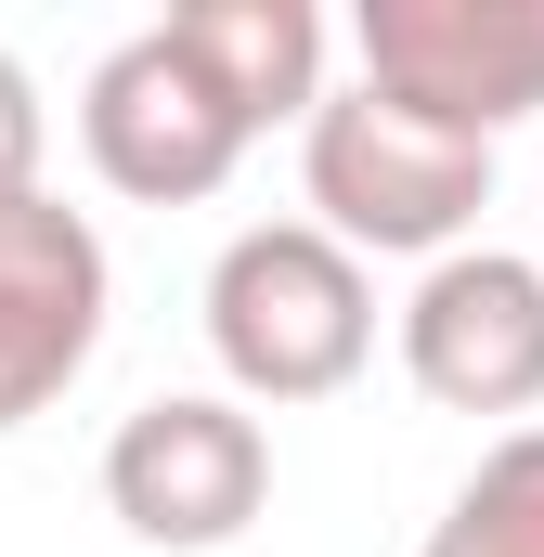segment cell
Here are the masks:
<instances>
[{"label": "cell", "instance_id": "5", "mask_svg": "<svg viewBox=\"0 0 544 557\" xmlns=\"http://www.w3.org/2000/svg\"><path fill=\"white\" fill-rule=\"evenodd\" d=\"M78 143H91V169H104L131 208H208L260 131L208 91V65H195L169 26H143V39H118V52L91 65V91H78Z\"/></svg>", "mask_w": 544, "mask_h": 557}, {"label": "cell", "instance_id": "10", "mask_svg": "<svg viewBox=\"0 0 544 557\" xmlns=\"http://www.w3.org/2000/svg\"><path fill=\"white\" fill-rule=\"evenodd\" d=\"M39 143H52V117H39V78L0 52V208H13V195H39Z\"/></svg>", "mask_w": 544, "mask_h": 557}, {"label": "cell", "instance_id": "2", "mask_svg": "<svg viewBox=\"0 0 544 557\" xmlns=\"http://www.w3.org/2000/svg\"><path fill=\"white\" fill-rule=\"evenodd\" d=\"M208 350L234 403H337L376 363V273L311 221H247L208 260Z\"/></svg>", "mask_w": 544, "mask_h": 557}, {"label": "cell", "instance_id": "6", "mask_svg": "<svg viewBox=\"0 0 544 557\" xmlns=\"http://www.w3.org/2000/svg\"><path fill=\"white\" fill-rule=\"evenodd\" d=\"M403 376L441 416H532L544 403V260L532 247H454L403 298Z\"/></svg>", "mask_w": 544, "mask_h": 557}, {"label": "cell", "instance_id": "4", "mask_svg": "<svg viewBox=\"0 0 544 557\" xmlns=\"http://www.w3.org/2000/svg\"><path fill=\"white\" fill-rule=\"evenodd\" d=\"M350 52H363V91L467 143L544 117V0H363Z\"/></svg>", "mask_w": 544, "mask_h": 557}, {"label": "cell", "instance_id": "3", "mask_svg": "<svg viewBox=\"0 0 544 557\" xmlns=\"http://www.w3.org/2000/svg\"><path fill=\"white\" fill-rule=\"evenodd\" d=\"M104 506H118V532L156 545V557L234 545V532L272 506L260 416H247L234 389H169V403L118 416V441H104Z\"/></svg>", "mask_w": 544, "mask_h": 557}, {"label": "cell", "instance_id": "9", "mask_svg": "<svg viewBox=\"0 0 544 557\" xmlns=\"http://www.w3.org/2000/svg\"><path fill=\"white\" fill-rule=\"evenodd\" d=\"M415 557H544V428H506V441L454 480V506L428 519Z\"/></svg>", "mask_w": 544, "mask_h": 557}, {"label": "cell", "instance_id": "1", "mask_svg": "<svg viewBox=\"0 0 544 557\" xmlns=\"http://www.w3.org/2000/svg\"><path fill=\"white\" fill-rule=\"evenodd\" d=\"M298 182H311V234L350 260H454L493 208V143L441 131L390 91H324L298 117Z\"/></svg>", "mask_w": 544, "mask_h": 557}, {"label": "cell", "instance_id": "8", "mask_svg": "<svg viewBox=\"0 0 544 557\" xmlns=\"http://www.w3.org/2000/svg\"><path fill=\"white\" fill-rule=\"evenodd\" d=\"M169 39L208 65V91H221L247 131L324 104V13H311V0H182Z\"/></svg>", "mask_w": 544, "mask_h": 557}, {"label": "cell", "instance_id": "7", "mask_svg": "<svg viewBox=\"0 0 544 557\" xmlns=\"http://www.w3.org/2000/svg\"><path fill=\"white\" fill-rule=\"evenodd\" d=\"M104 234L65 208V195H13L0 208V428L52 416L78 376H91V350H104Z\"/></svg>", "mask_w": 544, "mask_h": 557}]
</instances>
